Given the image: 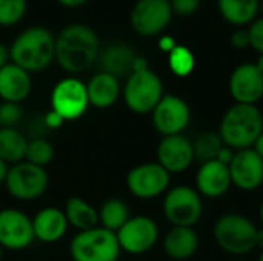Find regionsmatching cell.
Returning a JSON list of instances; mask_svg holds the SVG:
<instances>
[{
    "label": "cell",
    "instance_id": "obj_1",
    "mask_svg": "<svg viewBox=\"0 0 263 261\" xmlns=\"http://www.w3.org/2000/svg\"><path fill=\"white\" fill-rule=\"evenodd\" d=\"M100 42L86 25H69L55 37V60L69 74L86 71L99 57Z\"/></svg>",
    "mask_w": 263,
    "mask_h": 261
},
{
    "label": "cell",
    "instance_id": "obj_2",
    "mask_svg": "<svg viewBox=\"0 0 263 261\" xmlns=\"http://www.w3.org/2000/svg\"><path fill=\"white\" fill-rule=\"evenodd\" d=\"M263 132V114L257 105L236 103L227 109L220 120L219 135L233 151L250 149Z\"/></svg>",
    "mask_w": 263,
    "mask_h": 261
},
{
    "label": "cell",
    "instance_id": "obj_3",
    "mask_svg": "<svg viewBox=\"0 0 263 261\" xmlns=\"http://www.w3.org/2000/svg\"><path fill=\"white\" fill-rule=\"evenodd\" d=\"M9 57L26 72L43 71L55 58V37L43 26L28 28L14 40Z\"/></svg>",
    "mask_w": 263,
    "mask_h": 261
},
{
    "label": "cell",
    "instance_id": "obj_4",
    "mask_svg": "<svg viewBox=\"0 0 263 261\" xmlns=\"http://www.w3.org/2000/svg\"><path fill=\"white\" fill-rule=\"evenodd\" d=\"M213 235L219 248L230 255H247L256 248V225L245 215L225 214L216 223Z\"/></svg>",
    "mask_w": 263,
    "mask_h": 261
},
{
    "label": "cell",
    "instance_id": "obj_5",
    "mask_svg": "<svg viewBox=\"0 0 263 261\" xmlns=\"http://www.w3.org/2000/svg\"><path fill=\"white\" fill-rule=\"evenodd\" d=\"M120 251L116 232L102 226L80 231L69 245V254L74 261H117Z\"/></svg>",
    "mask_w": 263,
    "mask_h": 261
},
{
    "label": "cell",
    "instance_id": "obj_6",
    "mask_svg": "<svg viewBox=\"0 0 263 261\" xmlns=\"http://www.w3.org/2000/svg\"><path fill=\"white\" fill-rule=\"evenodd\" d=\"M163 95V83L149 68L133 71L123 88V100L126 106L139 115L153 112Z\"/></svg>",
    "mask_w": 263,
    "mask_h": 261
},
{
    "label": "cell",
    "instance_id": "obj_7",
    "mask_svg": "<svg viewBox=\"0 0 263 261\" xmlns=\"http://www.w3.org/2000/svg\"><path fill=\"white\" fill-rule=\"evenodd\" d=\"M163 214L173 226L194 228L203 215L202 195L191 186H174L163 198Z\"/></svg>",
    "mask_w": 263,
    "mask_h": 261
},
{
    "label": "cell",
    "instance_id": "obj_8",
    "mask_svg": "<svg viewBox=\"0 0 263 261\" xmlns=\"http://www.w3.org/2000/svg\"><path fill=\"white\" fill-rule=\"evenodd\" d=\"M48 182L49 178L45 168L28 162H20L9 168L5 185L14 198L20 202H31L39 198L46 191Z\"/></svg>",
    "mask_w": 263,
    "mask_h": 261
},
{
    "label": "cell",
    "instance_id": "obj_9",
    "mask_svg": "<svg viewBox=\"0 0 263 261\" xmlns=\"http://www.w3.org/2000/svg\"><path fill=\"white\" fill-rule=\"evenodd\" d=\"M51 106L65 122L80 118L89 108L86 85L74 77L60 80L52 89Z\"/></svg>",
    "mask_w": 263,
    "mask_h": 261
},
{
    "label": "cell",
    "instance_id": "obj_10",
    "mask_svg": "<svg viewBox=\"0 0 263 261\" xmlns=\"http://www.w3.org/2000/svg\"><path fill=\"white\" fill-rule=\"evenodd\" d=\"M173 17L170 0H139L131 11V26L143 37H154L166 29Z\"/></svg>",
    "mask_w": 263,
    "mask_h": 261
},
{
    "label": "cell",
    "instance_id": "obj_11",
    "mask_svg": "<svg viewBox=\"0 0 263 261\" xmlns=\"http://www.w3.org/2000/svg\"><path fill=\"white\" fill-rule=\"evenodd\" d=\"M116 235L122 251L133 255H140L151 251L159 242V226L149 217H131L116 232Z\"/></svg>",
    "mask_w": 263,
    "mask_h": 261
},
{
    "label": "cell",
    "instance_id": "obj_12",
    "mask_svg": "<svg viewBox=\"0 0 263 261\" xmlns=\"http://www.w3.org/2000/svg\"><path fill=\"white\" fill-rule=\"evenodd\" d=\"M171 174L159 163H143L133 168L126 175L129 192L142 200H151L168 191Z\"/></svg>",
    "mask_w": 263,
    "mask_h": 261
},
{
    "label": "cell",
    "instance_id": "obj_13",
    "mask_svg": "<svg viewBox=\"0 0 263 261\" xmlns=\"http://www.w3.org/2000/svg\"><path fill=\"white\" fill-rule=\"evenodd\" d=\"M151 114L154 128L163 137L183 134L191 122L190 105L174 94H165Z\"/></svg>",
    "mask_w": 263,
    "mask_h": 261
},
{
    "label": "cell",
    "instance_id": "obj_14",
    "mask_svg": "<svg viewBox=\"0 0 263 261\" xmlns=\"http://www.w3.org/2000/svg\"><path fill=\"white\" fill-rule=\"evenodd\" d=\"M32 220L17 209L0 211V246L9 251H23L34 242Z\"/></svg>",
    "mask_w": 263,
    "mask_h": 261
},
{
    "label": "cell",
    "instance_id": "obj_15",
    "mask_svg": "<svg viewBox=\"0 0 263 261\" xmlns=\"http://www.w3.org/2000/svg\"><path fill=\"white\" fill-rule=\"evenodd\" d=\"M228 169L231 183L240 191L251 192L263 185V160L253 148L236 151Z\"/></svg>",
    "mask_w": 263,
    "mask_h": 261
},
{
    "label": "cell",
    "instance_id": "obj_16",
    "mask_svg": "<svg viewBox=\"0 0 263 261\" xmlns=\"http://www.w3.org/2000/svg\"><path fill=\"white\" fill-rule=\"evenodd\" d=\"M228 89L236 103L257 105L263 97V74L254 63H242L231 72Z\"/></svg>",
    "mask_w": 263,
    "mask_h": 261
},
{
    "label": "cell",
    "instance_id": "obj_17",
    "mask_svg": "<svg viewBox=\"0 0 263 261\" xmlns=\"http://www.w3.org/2000/svg\"><path fill=\"white\" fill-rule=\"evenodd\" d=\"M194 162L193 142L183 134L163 137L157 146V163L170 174L185 172Z\"/></svg>",
    "mask_w": 263,
    "mask_h": 261
},
{
    "label": "cell",
    "instance_id": "obj_18",
    "mask_svg": "<svg viewBox=\"0 0 263 261\" xmlns=\"http://www.w3.org/2000/svg\"><path fill=\"white\" fill-rule=\"evenodd\" d=\"M231 186V175L227 165L219 160H211L200 165L196 174V191L202 197L220 198L230 191Z\"/></svg>",
    "mask_w": 263,
    "mask_h": 261
},
{
    "label": "cell",
    "instance_id": "obj_19",
    "mask_svg": "<svg viewBox=\"0 0 263 261\" xmlns=\"http://www.w3.org/2000/svg\"><path fill=\"white\" fill-rule=\"evenodd\" d=\"M32 88L29 72L14 63H6L0 69V98L3 102L22 103Z\"/></svg>",
    "mask_w": 263,
    "mask_h": 261
},
{
    "label": "cell",
    "instance_id": "obj_20",
    "mask_svg": "<svg viewBox=\"0 0 263 261\" xmlns=\"http://www.w3.org/2000/svg\"><path fill=\"white\" fill-rule=\"evenodd\" d=\"M199 235L194 228L173 226L163 240L166 255L174 261H186L193 258L199 249Z\"/></svg>",
    "mask_w": 263,
    "mask_h": 261
},
{
    "label": "cell",
    "instance_id": "obj_21",
    "mask_svg": "<svg viewBox=\"0 0 263 261\" xmlns=\"http://www.w3.org/2000/svg\"><path fill=\"white\" fill-rule=\"evenodd\" d=\"M68 226L66 215L59 208H45L32 218L34 237L42 243L59 242L65 235Z\"/></svg>",
    "mask_w": 263,
    "mask_h": 261
},
{
    "label": "cell",
    "instance_id": "obj_22",
    "mask_svg": "<svg viewBox=\"0 0 263 261\" xmlns=\"http://www.w3.org/2000/svg\"><path fill=\"white\" fill-rule=\"evenodd\" d=\"M89 105L99 109H106L112 106L120 95V83L111 74L99 72L86 85Z\"/></svg>",
    "mask_w": 263,
    "mask_h": 261
},
{
    "label": "cell",
    "instance_id": "obj_23",
    "mask_svg": "<svg viewBox=\"0 0 263 261\" xmlns=\"http://www.w3.org/2000/svg\"><path fill=\"white\" fill-rule=\"evenodd\" d=\"M137 58L136 51L125 43H114L108 46L100 55L102 72L111 74L116 78L129 75L133 72V65Z\"/></svg>",
    "mask_w": 263,
    "mask_h": 261
},
{
    "label": "cell",
    "instance_id": "obj_24",
    "mask_svg": "<svg viewBox=\"0 0 263 261\" xmlns=\"http://www.w3.org/2000/svg\"><path fill=\"white\" fill-rule=\"evenodd\" d=\"M222 17L236 26L251 25L257 14L260 0H217Z\"/></svg>",
    "mask_w": 263,
    "mask_h": 261
},
{
    "label": "cell",
    "instance_id": "obj_25",
    "mask_svg": "<svg viewBox=\"0 0 263 261\" xmlns=\"http://www.w3.org/2000/svg\"><path fill=\"white\" fill-rule=\"evenodd\" d=\"M63 212L66 215L68 225L79 229V232L99 226V211H96V208L80 197H71L66 202Z\"/></svg>",
    "mask_w": 263,
    "mask_h": 261
},
{
    "label": "cell",
    "instance_id": "obj_26",
    "mask_svg": "<svg viewBox=\"0 0 263 261\" xmlns=\"http://www.w3.org/2000/svg\"><path fill=\"white\" fill-rule=\"evenodd\" d=\"M28 138L17 128H0V158L5 163H20L26 157Z\"/></svg>",
    "mask_w": 263,
    "mask_h": 261
},
{
    "label": "cell",
    "instance_id": "obj_27",
    "mask_svg": "<svg viewBox=\"0 0 263 261\" xmlns=\"http://www.w3.org/2000/svg\"><path fill=\"white\" fill-rule=\"evenodd\" d=\"M129 218L128 205L119 198H109L99 211V222L102 223V228L112 232H117Z\"/></svg>",
    "mask_w": 263,
    "mask_h": 261
},
{
    "label": "cell",
    "instance_id": "obj_28",
    "mask_svg": "<svg viewBox=\"0 0 263 261\" xmlns=\"http://www.w3.org/2000/svg\"><path fill=\"white\" fill-rule=\"evenodd\" d=\"M193 146H194V160H199L200 163H206L216 160L225 145L217 132H203L202 135L197 137Z\"/></svg>",
    "mask_w": 263,
    "mask_h": 261
},
{
    "label": "cell",
    "instance_id": "obj_29",
    "mask_svg": "<svg viewBox=\"0 0 263 261\" xmlns=\"http://www.w3.org/2000/svg\"><path fill=\"white\" fill-rule=\"evenodd\" d=\"M168 65L177 77H188L196 66V58L186 46L177 45L168 54Z\"/></svg>",
    "mask_w": 263,
    "mask_h": 261
},
{
    "label": "cell",
    "instance_id": "obj_30",
    "mask_svg": "<svg viewBox=\"0 0 263 261\" xmlns=\"http://www.w3.org/2000/svg\"><path fill=\"white\" fill-rule=\"evenodd\" d=\"M25 158L31 165L45 168L54 158V148L46 138L35 137L31 142H28V149H26V157Z\"/></svg>",
    "mask_w": 263,
    "mask_h": 261
},
{
    "label": "cell",
    "instance_id": "obj_31",
    "mask_svg": "<svg viewBox=\"0 0 263 261\" xmlns=\"http://www.w3.org/2000/svg\"><path fill=\"white\" fill-rule=\"evenodd\" d=\"M26 14V0H0V26H12Z\"/></svg>",
    "mask_w": 263,
    "mask_h": 261
},
{
    "label": "cell",
    "instance_id": "obj_32",
    "mask_svg": "<svg viewBox=\"0 0 263 261\" xmlns=\"http://www.w3.org/2000/svg\"><path fill=\"white\" fill-rule=\"evenodd\" d=\"M23 118V109L20 103L3 102L0 103V128H17Z\"/></svg>",
    "mask_w": 263,
    "mask_h": 261
},
{
    "label": "cell",
    "instance_id": "obj_33",
    "mask_svg": "<svg viewBox=\"0 0 263 261\" xmlns=\"http://www.w3.org/2000/svg\"><path fill=\"white\" fill-rule=\"evenodd\" d=\"M250 34V46L256 49L259 54H263V17L256 18L248 29Z\"/></svg>",
    "mask_w": 263,
    "mask_h": 261
},
{
    "label": "cell",
    "instance_id": "obj_34",
    "mask_svg": "<svg viewBox=\"0 0 263 261\" xmlns=\"http://www.w3.org/2000/svg\"><path fill=\"white\" fill-rule=\"evenodd\" d=\"M202 0H170L173 12L179 15H193L200 8Z\"/></svg>",
    "mask_w": 263,
    "mask_h": 261
},
{
    "label": "cell",
    "instance_id": "obj_35",
    "mask_svg": "<svg viewBox=\"0 0 263 261\" xmlns=\"http://www.w3.org/2000/svg\"><path fill=\"white\" fill-rule=\"evenodd\" d=\"M231 45L236 49H247L250 46V34L248 29H237L231 35Z\"/></svg>",
    "mask_w": 263,
    "mask_h": 261
},
{
    "label": "cell",
    "instance_id": "obj_36",
    "mask_svg": "<svg viewBox=\"0 0 263 261\" xmlns=\"http://www.w3.org/2000/svg\"><path fill=\"white\" fill-rule=\"evenodd\" d=\"M43 125H45V128L46 129H49V131H52V129H59V128H62V125L65 123V120L57 114V112H54L52 109L49 111V112H46L45 115H43Z\"/></svg>",
    "mask_w": 263,
    "mask_h": 261
},
{
    "label": "cell",
    "instance_id": "obj_37",
    "mask_svg": "<svg viewBox=\"0 0 263 261\" xmlns=\"http://www.w3.org/2000/svg\"><path fill=\"white\" fill-rule=\"evenodd\" d=\"M176 46H177V43H176L174 38L170 37V35H163V37L159 40V48H160L163 52H168V54H170Z\"/></svg>",
    "mask_w": 263,
    "mask_h": 261
},
{
    "label": "cell",
    "instance_id": "obj_38",
    "mask_svg": "<svg viewBox=\"0 0 263 261\" xmlns=\"http://www.w3.org/2000/svg\"><path fill=\"white\" fill-rule=\"evenodd\" d=\"M234 152L236 151H233L231 148H228V146H223L222 148V151L219 152V155H217V158L216 160H219L220 163H223V165H230L231 163V160H233V157H234Z\"/></svg>",
    "mask_w": 263,
    "mask_h": 261
},
{
    "label": "cell",
    "instance_id": "obj_39",
    "mask_svg": "<svg viewBox=\"0 0 263 261\" xmlns=\"http://www.w3.org/2000/svg\"><path fill=\"white\" fill-rule=\"evenodd\" d=\"M8 58H9V51L0 43V69L8 63Z\"/></svg>",
    "mask_w": 263,
    "mask_h": 261
},
{
    "label": "cell",
    "instance_id": "obj_40",
    "mask_svg": "<svg viewBox=\"0 0 263 261\" xmlns=\"http://www.w3.org/2000/svg\"><path fill=\"white\" fill-rule=\"evenodd\" d=\"M253 149L257 152V155L263 160V132L259 135V138L256 140V143L253 145Z\"/></svg>",
    "mask_w": 263,
    "mask_h": 261
},
{
    "label": "cell",
    "instance_id": "obj_41",
    "mask_svg": "<svg viewBox=\"0 0 263 261\" xmlns=\"http://www.w3.org/2000/svg\"><path fill=\"white\" fill-rule=\"evenodd\" d=\"M60 5H63V6H66V8H76V6H80V5H83L85 2H88V0H57Z\"/></svg>",
    "mask_w": 263,
    "mask_h": 261
},
{
    "label": "cell",
    "instance_id": "obj_42",
    "mask_svg": "<svg viewBox=\"0 0 263 261\" xmlns=\"http://www.w3.org/2000/svg\"><path fill=\"white\" fill-rule=\"evenodd\" d=\"M8 171H9V168H8V163H5V162L0 158V183H5V180H6V175H8Z\"/></svg>",
    "mask_w": 263,
    "mask_h": 261
},
{
    "label": "cell",
    "instance_id": "obj_43",
    "mask_svg": "<svg viewBox=\"0 0 263 261\" xmlns=\"http://www.w3.org/2000/svg\"><path fill=\"white\" fill-rule=\"evenodd\" d=\"M256 248H262V251H263V229H257V235H256Z\"/></svg>",
    "mask_w": 263,
    "mask_h": 261
},
{
    "label": "cell",
    "instance_id": "obj_44",
    "mask_svg": "<svg viewBox=\"0 0 263 261\" xmlns=\"http://www.w3.org/2000/svg\"><path fill=\"white\" fill-rule=\"evenodd\" d=\"M254 65L257 66V69H259V71L263 74V54H260V57L257 58V62H256Z\"/></svg>",
    "mask_w": 263,
    "mask_h": 261
},
{
    "label": "cell",
    "instance_id": "obj_45",
    "mask_svg": "<svg viewBox=\"0 0 263 261\" xmlns=\"http://www.w3.org/2000/svg\"><path fill=\"white\" fill-rule=\"evenodd\" d=\"M259 217H260V222H262L263 225V203L260 205V209H259Z\"/></svg>",
    "mask_w": 263,
    "mask_h": 261
},
{
    "label": "cell",
    "instance_id": "obj_46",
    "mask_svg": "<svg viewBox=\"0 0 263 261\" xmlns=\"http://www.w3.org/2000/svg\"><path fill=\"white\" fill-rule=\"evenodd\" d=\"M259 12H262V15H263V0L260 2V5H259Z\"/></svg>",
    "mask_w": 263,
    "mask_h": 261
},
{
    "label": "cell",
    "instance_id": "obj_47",
    "mask_svg": "<svg viewBox=\"0 0 263 261\" xmlns=\"http://www.w3.org/2000/svg\"><path fill=\"white\" fill-rule=\"evenodd\" d=\"M2 257H3V248L0 246V261H2Z\"/></svg>",
    "mask_w": 263,
    "mask_h": 261
},
{
    "label": "cell",
    "instance_id": "obj_48",
    "mask_svg": "<svg viewBox=\"0 0 263 261\" xmlns=\"http://www.w3.org/2000/svg\"><path fill=\"white\" fill-rule=\"evenodd\" d=\"M259 261H263V251L260 252V255H259Z\"/></svg>",
    "mask_w": 263,
    "mask_h": 261
},
{
    "label": "cell",
    "instance_id": "obj_49",
    "mask_svg": "<svg viewBox=\"0 0 263 261\" xmlns=\"http://www.w3.org/2000/svg\"><path fill=\"white\" fill-rule=\"evenodd\" d=\"M234 261H242V260H234Z\"/></svg>",
    "mask_w": 263,
    "mask_h": 261
}]
</instances>
